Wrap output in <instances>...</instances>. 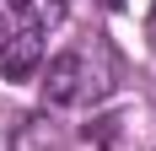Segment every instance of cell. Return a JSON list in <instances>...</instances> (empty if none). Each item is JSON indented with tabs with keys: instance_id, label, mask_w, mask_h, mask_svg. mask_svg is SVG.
Here are the masks:
<instances>
[{
	"instance_id": "4",
	"label": "cell",
	"mask_w": 156,
	"mask_h": 151,
	"mask_svg": "<svg viewBox=\"0 0 156 151\" xmlns=\"http://www.w3.org/2000/svg\"><path fill=\"white\" fill-rule=\"evenodd\" d=\"M11 11L22 16V27L48 32V27H59V22H65V0H11Z\"/></svg>"
},
{
	"instance_id": "3",
	"label": "cell",
	"mask_w": 156,
	"mask_h": 151,
	"mask_svg": "<svg viewBox=\"0 0 156 151\" xmlns=\"http://www.w3.org/2000/svg\"><path fill=\"white\" fill-rule=\"evenodd\" d=\"M43 70V32L32 27H16L0 49V76L5 81H32V76Z\"/></svg>"
},
{
	"instance_id": "5",
	"label": "cell",
	"mask_w": 156,
	"mask_h": 151,
	"mask_svg": "<svg viewBox=\"0 0 156 151\" xmlns=\"http://www.w3.org/2000/svg\"><path fill=\"white\" fill-rule=\"evenodd\" d=\"M97 6H102V11H119V6H124V0H97Z\"/></svg>"
},
{
	"instance_id": "1",
	"label": "cell",
	"mask_w": 156,
	"mask_h": 151,
	"mask_svg": "<svg viewBox=\"0 0 156 151\" xmlns=\"http://www.w3.org/2000/svg\"><path fill=\"white\" fill-rule=\"evenodd\" d=\"M86 140H97V151H156V103L135 97L124 108H108L102 119H92Z\"/></svg>"
},
{
	"instance_id": "2",
	"label": "cell",
	"mask_w": 156,
	"mask_h": 151,
	"mask_svg": "<svg viewBox=\"0 0 156 151\" xmlns=\"http://www.w3.org/2000/svg\"><path fill=\"white\" fill-rule=\"evenodd\" d=\"M102 81L92 76V60L81 54V49H70V54H59V60H48V76H43V97L48 108H70V103H86V97H102Z\"/></svg>"
}]
</instances>
